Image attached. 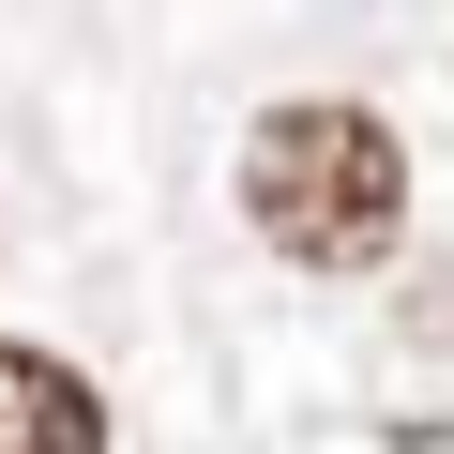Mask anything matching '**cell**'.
Wrapping results in <instances>:
<instances>
[{
	"label": "cell",
	"instance_id": "cell-2",
	"mask_svg": "<svg viewBox=\"0 0 454 454\" xmlns=\"http://www.w3.org/2000/svg\"><path fill=\"white\" fill-rule=\"evenodd\" d=\"M0 454H106V394L0 333Z\"/></svg>",
	"mask_w": 454,
	"mask_h": 454
},
{
	"label": "cell",
	"instance_id": "cell-1",
	"mask_svg": "<svg viewBox=\"0 0 454 454\" xmlns=\"http://www.w3.org/2000/svg\"><path fill=\"white\" fill-rule=\"evenodd\" d=\"M243 227H258L273 258H303V273L394 258V227H409V152H394V121H364V106H273V121L243 137Z\"/></svg>",
	"mask_w": 454,
	"mask_h": 454
}]
</instances>
